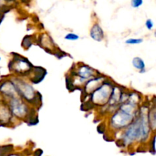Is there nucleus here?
<instances>
[{
  "label": "nucleus",
  "mask_w": 156,
  "mask_h": 156,
  "mask_svg": "<svg viewBox=\"0 0 156 156\" xmlns=\"http://www.w3.org/2000/svg\"><path fill=\"white\" fill-rule=\"evenodd\" d=\"M3 18H4V14H3L2 12V11L0 10V23L2 21Z\"/></svg>",
  "instance_id": "obj_24"
},
{
  "label": "nucleus",
  "mask_w": 156,
  "mask_h": 156,
  "mask_svg": "<svg viewBox=\"0 0 156 156\" xmlns=\"http://www.w3.org/2000/svg\"><path fill=\"white\" fill-rule=\"evenodd\" d=\"M151 143V146H150V152H152L153 154H155L156 152V147H155V145H156V136L152 137V140L150 141Z\"/></svg>",
  "instance_id": "obj_20"
},
{
  "label": "nucleus",
  "mask_w": 156,
  "mask_h": 156,
  "mask_svg": "<svg viewBox=\"0 0 156 156\" xmlns=\"http://www.w3.org/2000/svg\"><path fill=\"white\" fill-rule=\"evenodd\" d=\"M115 84L112 79L108 77L98 88L90 94L86 100L82 101V105L88 106L89 109H98L105 106L109 101L112 89Z\"/></svg>",
  "instance_id": "obj_6"
},
{
  "label": "nucleus",
  "mask_w": 156,
  "mask_h": 156,
  "mask_svg": "<svg viewBox=\"0 0 156 156\" xmlns=\"http://www.w3.org/2000/svg\"><path fill=\"white\" fill-rule=\"evenodd\" d=\"M34 66L24 56L19 53H12V59L9 63V71L12 73V76L18 77L27 78L31 73Z\"/></svg>",
  "instance_id": "obj_7"
},
{
  "label": "nucleus",
  "mask_w": 156,
  "mask_h": 156,
  "mask_svg": "<svg viewBox=\"0 0 156 156\" xmlns=\"http://www.w3.org/2000/svg\"><path fill=\"white\" fill-rule=\"evenodd\" d=\"M155 37H156V30L155 31Z\"/></svg>",
  "instance_id": "obj_25"
},
{
  "label": "nucleus",
  "mask_w": 156,
  "mask_h": 156,
  "mask_svg": "<svg viewBox=\"0 0 156 156\" xmlns=\"http://www.w3.org/2000/svg\"><path fill=\"white\" fill-rule=\"evenodd\" d=\"M145 25H146V27L149 30H152V29L154 28V22L152 19L150 18H148L147 20L145 22Z\"/></svg>",
  "instance_id": "obj_21"
},
{
  "label": "nucleus",
  "mask_w": 156,
  "mask_h": 156,
  "mask_svg": "<svg viewBox=\"0 0 156 156\" xmlns=\"http://www.w3.org/2000/svg\"><path fill=\"white\" fill-rule=\"evenodd\" d=\"M143 42V38H135V37H130L128 38L125 41V44L127 45H137V44H140Z\"/></svg>",
  "instance_id": "obj_17"
},
{
  "label": "nucleus",
  "mask_w": 156,
  "mask_h": 156,
  "mask_svg": "<svg viewBox=\"0 0 156 156\" xmlns=\"http://www.w3.org/2000/svg\"><path fill=\"white\" fill-rule=\"evenodd\" d=\"M16 97L19 96L11 77L2 79L0 81V99L8 101Z\"/></svg>",
  "instance_id": "obj_9"
},
{
  "label": "nucleus",
  "mask_w": 156,
  "mask_h": 156,
  "mask_svg": "<svg viewBox=\"0 0 156 156\" xmlns=\"http://www.w3.org/2000/svg\"><path fill=\"white\" fill-rule=\"evenodd\" d=\"M79 38H80L79 35L73 32H69L64 36V39L69 41H76L79 40Z\"/></svg>",
  "instance_id": "obj_18"
},
{
  "label": "nucleus",
  "mask_w": 156,
  "mask_h": 156,
  "mask_svg": "<svg viewBox=\"0 0 156 156\" xmlns=\"http://www.w3.org/2000/svg\"><path fill=\"white\" fill-rule=\"evenodd\" d=\"M47 75V72L44 68L41 66H34L31 73H30L27 79L32 85L39 84L43 82Z\"/></svg>",
  "instance_id": "obj_12"
},
{
  "label": "nucleus",
  "mask_w": 156,
  "mask_h": 156,
  "mask_svg": "<svg viewBox=\"0 0 156 156\" xmlns=\"http://www.w3.org/2000/svg\"><path fill=\"white\" fill-rule=\"evenodd\" d=\"M89 36L96 42H102L105 39V33L104 29L98 22H94L89 30Z\"/></svg>",
  "instance_id": "obj_13"
},
{
  "label": "nucleus",
  "mask_w": 156,
  "mask_h": 156,
  "mask_svg": "<svg viewBox=\"0 0 156 156\" xmlns=\"http://www.w3.org/2000/svg\"><path fill=\"white\" fill-rule=\"evenodd\" d=\"M5 156H24L22 153L21 152H10L9 154H8L7 155Z\"/></svg>",
  "instance_id": "obj_22"
},
{
  "label": "nucleus",
  "mask_w": 156,
  "mask_h": 156,
  "mask_svg": "<svg viewBox=\"0 0 156 156\" xmlns=\"http://www.w3.org/2000/svg\"><path fill=\"white\" fill-rule=\"evenodd\" d=\"M147 116L151 130L156 133V96L152 98L150 105H149Z\"/></svg>",
  "instance_id": "obj_14"
},
{
  "label": "nucleus",
  "mask_w": 156,
  "mask_h": 156,
  "mask_svg": "<svg viewBox=\"0 0 156 156\" xmlns=\"http://www.w3.org/2000/svg\"><path fill=\"white\" fill-rule=\"evenodd\" d=\"M36 43L41 48L44 49L47 53L56 56V54H58L61 51L59 49H58L52 37L47 33H43L40 34V36L37 38Z\"/></svg>",
  "instance_id": "obj_10"
},
{
  "label": "nucleus",
  "mask_w": 156,
  "mask_h": 156,
  "mask_svg": "<svg viewBox=\"0 0 156 156\" xmlns=\"http://www.w3.org/2000/svg\"><path fill=\"white\" fill-rule=\"evenodd\" d=\"M107 78H108V76L100 73L98 76L93 77L92 79L87 81L80 90L81 92H82V101L86 100L90 94H92L97 88H98Z\"/></svg>",
  "instance_id": "obj_8"
},
{
  "label": "nucleus",
  "mask_w": 156,
  "mask_h": 156,
  "mask_svg": "<svg viewBox=\"0 0 156 156\" xmlns=\"http://www.w3.org/2000/svg\"><path fill=\"white\" fill-rule=\"evenodd\" d=\"M15 122L16 120L12 116L8 102L0 99V126L10 127L15 124Z\"/></svg>",
  "instance_id": "obj_11"
},
{
  "label": "nucleus",
  "mask_w": 156,
  "mask_h": 156,
  "mask_svg": "<svg viewBox=\"0 0 156 156\" xmlns=\"http://www.w3.org/2000/svg\"><path fill=\"white\" fill-rule=\"evenodd\" d=\"M43 155V150L41 149H37L34 152V156H42Z\"/></svg>",
  "instance_id": "obj_23"
},
{
  "label": "nucleus",
  "mask_w": 156,
  "mask_h": 156,
  "mask_svg": "<svg viewBox=\"0 0 156 156\" xmlns=\"http://www.w3.org/2000/svg\"><path fill=\"white\" fill-rule=\"evenodd\" d=\"M36 41L37 38L34 37L33 35H26V36L22 39L21 47H22L24 50H28L34 43H36Z\"/></svg>",
  "instance_id": "obj_16"
},
{
  "label": "nucleus",
  "mask_w": 156,
  "mask_h": 156,
  "mask_svg": "<svg viewBox=\"0 0 156 156\" xmlns=\"http://www.w3.org/2000/svg\"><path fill=\"white\" fill-rule=\"evenodd\" d=\"M143 4V0H131L130 5L131 7L133 9H139L141 7Z\"/></svg>",
  "instance_id": "obj_19"
},
{
  "label": "nucleus",
  "mask_w": 156,
  "mask_h": 156,
  "mask_svg": "<svg viewBox=\"0 0 156 156\" xmlns=\"http://www.w3.org/2000/svg\"><path fill=\"white\" fill-rule=\"evenodd\" d=\"M98 70L83 62L76 63L71 69V71L66 76V84L69 90L73 91L76 89L81 90L84 84L100 74Z\"/></svg>",
  "instance_id": "obj_3"
},
{
  "label": "nucleus",
  "mask_w": 156,
  "mask_h": 156,
  "mask_svg": "<svg viewBox=\"0 0 156 156\" xmlns=\"http://www.w3.org/2000/svg\"><path fill=\"white\" fill-rule=\"evenodd\" d=\"M11 79L15 84L18 96L38 111L42 107V94L26 78L12 76Z\"/></svg>",
  "instance_id": "obj_5"
},
{
  "label": "nucleus",
  "mask_w": 156,
  "mask_h": 156,
  "mask_svg": "<svg viewBox=\"0 0 156 156\" xmlns=\"http://www.w3.org/2000/svg\"><path fill=\"white\" fill-rule=\"evenodd\" d=\"M132 66L134 69L138 70L140 73H145L146 72V62L140 56H135L132 59Z\"/></svg>",
  "instance_id": "obj_15"
},
{
  "label": "nucleus",
  "mask_w": 156,
  "mask_h": 156,
  "mask_svg": "<svg viewBox=\"0 0 156 156\" xmlns=\"http://www.w3.org/2000/svg\"><path fill=\"white\" fill-rule=\"evenodd\" d=\"M140 105L127 100L121 104L117 111L108 116L107 127L115 134L120 133L132 123L137 116Z\"/></svg>",
  "instance_id": "obj_2"
},
{
  "label": "nucleus",
  "mask_w": 156,
  "mask_h": 156,
  "mask_svg": "<svg viewBox=\"0 0 156 156\" xmlns=\"http://www.w3.org/2000/svg\"><path fill=\"white\" fill-rule=\"evenodd\" d=\"M7 102L12 116L17 122H25L29 126L37 124V110L36 108L30 106L20 97L14 98Z\"/></svg>",
  "instance_id": "obj_4"
},
{
  "label": "nucleus",
  "mask_w": 156,
  "mask_h": 156,
  "mask_svg": "<svg viewBox=\"0 0 156 156\" xmlns=\"http://www.w3.org/2000/svg\"><path fill=\"white\" fill-rule=\"evenodd\" d=\"M149 105L142 104L139 112L131 124L118 133L117 145L121 149H129L135 144H144L149 140L152 130L148 120Z\"/></svg>",
  "instance_id": "obj_1"
},
{
  "label": "nucleus",
  "mask_w": 156,
  "mask_h": 156,
  "mask_svg": "<svg viewBox=\"0 0 156 156\" xmlns=\"http://www.w3.org/2000/svg\"><path fill=\"white\" fill-rule=\"evenodd\" d=\"M0 61H1V57H0Z\"/></svg>",
  "instance_id": "obj_26"
}]
</instances>
